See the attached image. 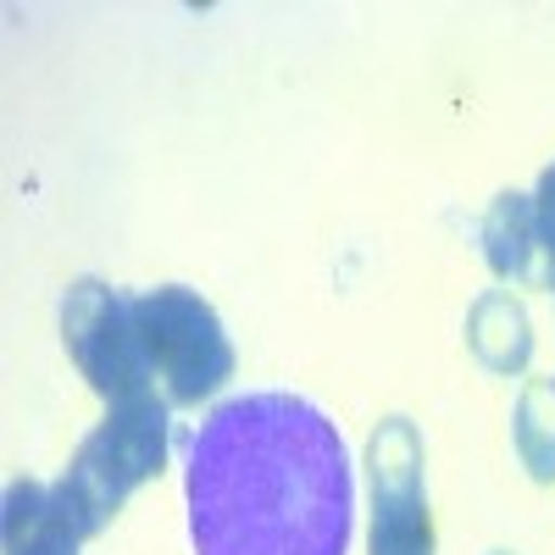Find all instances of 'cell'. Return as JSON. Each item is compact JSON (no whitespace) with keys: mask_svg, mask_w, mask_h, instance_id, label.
<instances>
[{"mask_svg":"<svg viewBox=\"0 0 555 555\" xmlns=\"http://www.w3.org/2000/svg\"><path fill=\"white\" fill-rule=\"evenodd\" d=\"M195 555H345L356 528L350 450L306 395L222 400L190 439Z\"/></svg>","mask_w":555,"mask_h":555,"instance_id":"cell-1","label":"cell"},{"mask_svg":"<svg viewBox=\"0 0 555 555\" xmlns=\"http://www.w3.org/2000/svg\"><path fill=\"white\" fill-rule=\"evenodd\" d=\"M167 444H172V405L162 395L122 400L106 411V423L78 444L67 478L56 483L83 539H95L122 512V500L167 467Z\"/></svg>","mask_w":555,"mask_h":555,"instance_id":"cell-2","label":"cell"},{"mask_svg":"<svg viewBox=\"0 0 555 555\" xmlns=\"http://www.w3.org/2000/svg\"><path fill=\"white\" fill-rule=\"evenodd\" d=\"M62 339L67 356L78 361V373L89 378V389L106 405L162 395L145 328H139V295L101 284V278H83L62 300Z\"/></svg>","mask_w":555,"mask_h":555,"instance_id":"cell-3","label":"cell"},{"mask_svg":"<svg viewBox=\"0 0 555 555\" xmlns=\"http://www.w3.org/2000/svg\"><path fill=\"white\" fill-rule=\"evenodd\" d=\"M139 328H145V345H151L156 389L172 411L211 400L228 378H234L228 328L195 289H183V284L145 289L139 295Z\"/></svg>","mask_w":555,"mask_h":555,"instance_id":"cell-4","label":"cell"},{"mask_svg":"<svg viewBox=\"0 0 555 555\" xmlns=\"http://www.w3.org/2000/svg\"><path fill=\"white\" fill-rule=\"evenodd\" d=\"M373 555H434L423 439L405 416L373 434Z\"/></svg>","mask_w":555,"mask_h":555,"instance_id":"cell-5","label":"cell"},{"mask_svg":"<svg viewBox=\"0 0 555 555\" xmlns=\"http://www.w3.org/2000/svg\"><path fill=\"white\" fill-rule=\"evenodd\" d=\"M89 539L56 483L7 489V555H78Z\"/></svg>","mask_w":555,"mask_h":555,"instance_id":"cell-6","label":"cell"},{"mask_svg":"<svg viewBox=\"0 0 555 555\" xmlns=\"http://www.w3.org/2000/svg\"><path fill=\"white\" fill-rule=\"evenodd\" d=\"M483 250H489V267L500 278L555 289V272L539 250V228H533V195H500L494 201V211L483 222Z\"/></svg>","mask_w":555,"mask_h":555,"instance_id":"cell-7","label":"cell"},{"mask_svg":"<svg viewBox=\"0 0 555 555\" xmlns=\"http://www.w3.org/2000/svg\"><path fill=\"white\" fill-rule=\"evenodd\" d=\"M467 334H473V350L494 366V373H512V366H522V361H528V345H533V339H528V317L505 300V295L478 300Z\"/></svg>","mask_w":555,"mask_h":555,"instance_id":"cell-8","label":"cell"},{"mask_svg":"<svg viewBox=\"0 0 555 555\" xmlns=\"http://www.w3.org/2000/svg\"><path fill=\"white\" fill-rule=\"evenodd\" d=\"M517 450L533 467V478L544 483L555 478V384L550 378H539L517 405Z\"/></svg>","mask_w":555,"mask_h":555,"instance_id":"cell-9","label":"cell"},{"mask_svg":"<svg viewBox=\"0 0 555 555\" xmlns=\"http://www.w3.org/2000/svg\"><path fill=\"white\" fill-rule=\"evenodd\" d=\"M533 228H539V250L555 272V167H544L539 178V195H533Z\"/></svg>","mask_w":555,"mask_h":555,"instance_id":"cell-10","label":"cell"}]
</instances>
